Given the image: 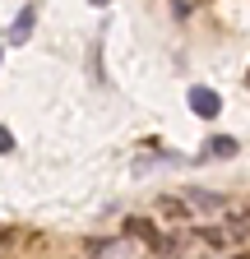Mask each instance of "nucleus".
I'll list each match as a JSON object with an SVG mask.
<instances>
[{"label": "nucleus", "instance_id": "7", "mask_svg": "<svg viewBox=\"0 0 250 259\" xmlns=\"http://www.w3.org/2000/svg\"><path fill=\"white\" fill-rule=\"evenodd\" d=\"M10 148H14V135H10L5 125H0V153H10Z\"/></svg>", "mask_w": 250, "mask_h": 259}, {"label": "nucleus", "instance_id": "4", "mask_svg": "<svg viewBox=\"0 0 250 259\" xmlns=\"http://www.w3.org/2000/svg\"><path fill=\"white\" fill-rule=\"evenodd\" d=\"M33 23H37V5H23V10H19V19H14V28H10V37H5V42H10V47H23L28 37H33Z\"/></svg>", "mask_w": 250, "mask_h": 259}, {"label": "nucleus", "instance_id": "3", "mask_svg": "<svg viewBox=\"0 0 250 259\" xmlns=\"http://www.w3.org/2000/svg\"><path fill=\"white\" fill-rule=\"evenodd\" d=\"M190 111L204 116V120H213L218 111H223V97H218L213 88H204V83H195V88H190Z\"/></svg>", "mask_w": 250, "mask_h": 259}, {"label": "nucleus", "instance_id": "1", "mask_svg": "<svg viewBox=\"0 0 250 259\" xmlns=\"http://www.w3.org/2000/svg\"><path fill=\"white\" fill-rule=\"evenodd\" d=\"M204 241H213V245H241V241H250V213H227V222H218V227H204Z\"/></svg>", "mask_w": 250, "mask_h": 259}, {"label": "nucleus", "instance_id": "6", "mask_svg": "<svg viewBox=\"0 0 250 259\" xmlns=\"http://www.w3.org/2000/svg\"><path fill=\"white\" fill-rule=\"evenodd\" d=\"M130 232H135V236H144V241H158V232H153L144 218H130Z\"/></svg>", "mask_w": 250, "mask_h": 259}, {"label": "nucleus", "instance_id": "5", "mask_svg": "<svg viewBox=\"0 0 250 259\" xmlns=\"http://www.w3.org/2000/svg\"><path fill=\"white\" fill-rule=\"evenodd\" d=\"M204 153H209V157H232V153H236V139H223V135H213V139L204 144Z\"/></svg>", "mask_w": 250, "mask_h": 259}, {"label": "nucleus", "instance_id": "2", "mask_svg": "<svg viewBox=\"0 0 250 259\" xmlns=\"http://www.w3.org/2000/svg\"><path fill=\"white\" fill-rule=\"evenodd\" d=\"M181 208H195V213H232L227 194H209V190H185Z\"/></svg>", "mask_w": 250, "mask_h": 259}, {"label": "nucleus", "instance_id": "8", "mask_svg": "<svg viewBox=\"0 0 250 259\" xmlns=\"http://www.w3.org/2000/svg\"><path fill=\"white\" fill-rule=\"evenodd\" d=\"M93 5H107V0H93Z\"/></svg>", "mask_w": 250, "mask_h": 259}]
</instances>
